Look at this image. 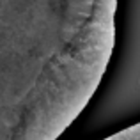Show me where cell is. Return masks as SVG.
<instances>
[{
    "instance_id": "6da1fadb",
    "label": "cell",
    "mask_w": 140,
    "mask_h": 140,
    "mask_svg": "<svg viewBox=\"0 0 140 140\" xmlns=\"http://www.w3.org/2000/svg\"><path fill=\"white\" fill-rule=\"evenodd\" d=\"M59 20H80V18H59ZM82 21H91V20H82ZM92 23H99V21H92ZM101 25H108V23H101Z\"/></svg>"
}]
</instances>
